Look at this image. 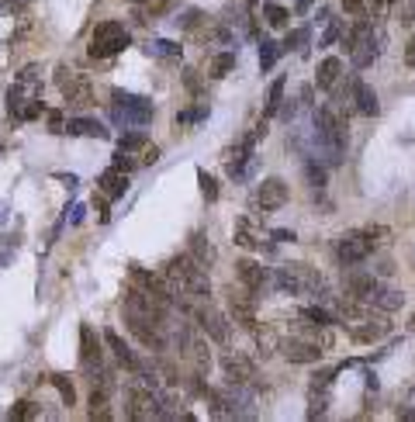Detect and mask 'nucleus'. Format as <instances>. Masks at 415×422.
<instances>
[{
	"mask_svg": "<svg viewBox=\"0 0 415 422\" xmlns=\"http://www.w3.org/2000/svg\"><path fill=\"white\" fill-rule=\"evenodd\" d=\"M301 315H305V319H308L312 326H332V315H329V312H326V308H319V305H312V308H305Z\"/></svg>",
	"mask_w": 415,
	"mask_h": 422,
	"instance_id": "4c0bfd02",
	"label": "nucleus"
},
{
	"mask_svg": "<svg viewBox=\"0 0 415 422\" xmlns=\"http://www.w3.org/2000/svg\"><path fill=\"white\" fill-rule=\"evenodd\" d=\"M284 84H288L284 77H277V80L270 84V94H267V108H263V122H267V118H274V115L281 111V104H284Z\"/></svg>",
	"mask_w": 415,
	"mask_h": 422,
	"instance_id": "a878e982",
	"label": "nucleus"
},
{
	"mask_svg": "<svg viewBox=\"0 0 415 422\" xmlns=\"http://www.w3.org/2000/svg\"><path fill=\"white\" fill-rule=\"evenodd\" d=\"M156 160H160V149H156V146H146V149H142V163L149 167V163H156Z\"/></svg>",
	"mask_w": 415,
	"mask_h": 422,
	"instance_id": "09e8293b",
	"label": "nucleus"
},
{
	"mask_svg": "<svg viewBox=\"0 0 415 422\" xmlns=\"http://www.w3.org/2000/svg\"><path fill=\"white\" fill-rule=\"evenodd\" d=\"M28 4H32V0H11L7 7H11V14H21V11H25Z\"/></svg>",
	"mask_w": 415,
	"mask_h": 422,
	"instance_id": "3c124183",
	"label": "nucleus"
},
{
	"mask_svg": "<svg viewBox=\"0 0 415 422\" xmlns=\"http://www.w3.org/2000/svg\"><path fill=\"white\" fill-rule=\"evenodd\" d=\"M236 63H239V56H236V52H218V56L211 59V77H215V80L229 77V73L236 70Z\"/></svg>",
	"mask_w": 415,
	"mask_h": 422,
	"instance_id": "bb28decb",
	"label": "nucleus"
},
{
	"mask_svg": "<svg viewBox=\"0 0 415 422\" xmlns=\"http://www.w3.org/2000/svg\"><path fill=\"white\" fill-rule=\"evenodd\" d=\"M70 222H73V225H80V222H83V208H80V205L73 208V218H70Z\"/></svg>",
	"mask_w": 415,
	"mask_h": 422,
	"instance_id": "5fc2aeb1",
	"label": "nucleus"
},
{
	"mask_svg": "<svg viewBox=\"0 0 415 422\" xmlns=\"http://www.w3.org/2000/svg\"><path fill=\"white\" fill-rule=\"evenodd\" d=\"M128 45H132V35L124 32L122 21H101L94 28V35H90V56L94 59H108V56L122 52Z\"/></svg>",
	"mask_w": 415,
	"mask_h": 422,
	"instance_id": "423d86ee",
	"label": "nucleus"
},
{
	"mask_svg": "<svg viewBox=\"0 0 415 422\" xmlns=\"http://www.w3.org/2000/svg\"><path fill=\"white\" fill-rule=\"evenodd\" d=\"M184 84H187L191 94H198V97H201V80H198V73H194V70H187V73H184Z\"/></svg>",
	"mask_w": 415,
	"mask_h": 422,
	"instance_id": "c03bdc74",
	"label": "nucleus"
},
{
	"mask_svg": "<svg viewBox=\"0 0 415 422\" xmlns=\"http://www.w3.org/2000/svg\"><path fill=\"white\" fill-rule=\"evenodd\" d=\"M180 45L170 42V39H156V42L149 45V56H160V59H180Z\"/></svg>",
	"mask_w": 415,
	"mask_h": 422,
	"instance_id": "473e14b6",
	"label": "nucleus"
},
{
	"mask_svg": "<svg viewBox=\"0 0 415 422\" xmlns=\"http://www.w3.org/2000/svg\"><path fill=\"white\" fill-rule=\"evenodd\" d=\"M346 49H350V59L357 70H367L374 59H377V39H374V25L371 21H357L353 32L346 35Z\"/></svg>",
	"mask_w": 415,
	"mask_h": 422,
	"instance_id": "6e6552de",
	"label": "nucleus"
},
{
	"mask_svg": "<svg viewBox=\"0 0 415 422\" xmlns=\"http://www.w3.org/2000/svg\"><path fill=\"white\" fill-rule=\"evenodd\" d=\"M198 184H201V194H205V201H218V184H215V177L208 173V170H198Z\"/></svg>",
	"mask_w": 415,
	"mask_h": 422,
	"instance_id": "f704fd0d",
	"label": "nucleus"
},
{
	"mask_svg": "<svg viewBox=\"0 0 415 422\" xmlns=\"http://www.w3.org/2000/svg\"><path fill=\"white\" fill-rule=\"evenodd\" d=\"M236 277L243 281V288H249L253 295H263L270 288V270L260 267L256 260H239L236 263Z\"/></svg>",
	"mask_w": 415,
	"mask_h": 422,
	"instance_id": "2eb2a0df",
	"label": "nucleus"
},
{
	"mask_svg": "<svg viewBox=\"0 0 415 422\" xmlns=\"http://www.w3.org/2000/svg\"><path fill=\"white\" fill-rule=\"evenodd\" d=\"M104 343H108V346L115 350V357H118V364H122V367H124V371H128V374H142V371H146V367H142V364L135 360V353L128 350V343H124V339L118 336L115 329H104Z\"/></svg>",
	"mask_w": 415,
	"mask_h": 422,
	"instance_id": "aec40b11",
	"label": "nucleus"
},
{
	"mask_svg": "<svg viewBox=\"0 0 415 422\" xmlns=\"http://www.w3.org/2000/svg\"><path fill=\"white\" fill-rule=\"evenodd\" d=\"M236 243H239L243 250H270V246L260 243V236H256V229H253L249 218H239V222H236Z\"/></svg>",
	"mask_w": 415,
	"mask_h": 422,
	"instance_id": "393cba45",
	"label": "nucleus"
},
{
	"mask_svg": "<svg viewBox=\"0 0 415 422\" xmlns=\"http://www.w3.org/2000/svg\"><path fill=\"white\" fill-rule=\"evenodd\" d=\"M146 146H149L146 132H132V135H122V139H118V149H122V153H139V149H146Z\"/></svg>",
	"mask_w": 415,
	"mask_h": 422,
	"instance_id": "72a5a7b5",
	"label": "nucleus"
},
{
	"mask_svg": "<svg viewBox=\"0 0 415 422\" xmlns=\"http://www.w3.org/2000/svg\"><path fill=\"white\" fill-rule=\"evenodd\" d=\"M388 4H391V0H367V11L377 18V14H384V11H388Z\"/></svg>",
	"mask_w": 415,
	"mask_h": 422,
	"instance_id": "de8ad7c7",
	"label": "nucleus"
},
{
	"mask_svg": "<svg viewBox=\"0 0 415 422\" xmlns=\"http://www.w3.org/2000/svg\"><path fill=\"white\" fill-rule=\"evenodd\" d=\"M405 305V295L398 288H388V284H377L371 295H367V308H377L381 315H391Z\"/></svg>",
	"mask_w": 415,
	"mask_h": 422,
	"instance_id": "f3484780",
	"label": "nucleus"
},
{
	"mask_svg": "<svg viewBox=\"0 0 415 422\" xmlns=\"http://www.w3.org/2000/svg\"><path fill=\"white\" fill-rule=\"evenodd\" d=\"M166 281L173 284V295L180 301V308H194L198 301L211 298V281H208V267L198 263L194 256H173L166 263Z\"/></svg>",
	"mask_w": 415,
	"mask_h": 422,
	"instance_id": "f257e3e1",
	"label": "nucleus"
},
{
	"mask_svg": "<svg viewBox=\"0 0 415 422\" xmlns=\"http://www.w3.org/2000/svg\"><path fill=\"white\" fill-rule=\"evenodd\" d=\"M281 350H284V357H288L290 364H319L322 353H326L312 339H288V343H281Z\"/></svg>",
	"mask_w": 415,
	"mask_h": 422,
	"instance_id": "dca6fc26",
	"label": "nucleus"
},
{
	"mask_svg": "<svg viewBox=\"0 0 415 422\" xmlns=\"http://www.w3.org/2000/svg\"><path fill=\"white\" fill-rule=\"evenodd\" d=\"M90 419H111V409H108V391L104 388H94L90 395Z\"/></svg>",
	"mask_w": 415,
	"mask_h": 422,
	"instance_id": "c85d7f7f",
	"label": "nucleus"
},
{
	"mask_svg": "<svg viewBox=\"0 0 415 422\" xmlns=\"http://www.w3.org/2000/svg\"><path fill=\"white\" fill-rule=\"evenodd\" d=\"M308 35H312V32H308V28H294V32H290L288 39H284V45H281V49H294V52H305V45H308Z\"/></svg>",
	"mask_w": 415,
	"mask_h": 422,
	"instance_id": "c9c22d12",
	"label": "nucleus"
},
{
	"mask_svg": "<svg viewBox=\"0 0 415 422\" xmlns=\"http://www.w3.org/2000/svg\"><path fill=\"white\" fill-rule=\"evenodd\" d=\"M374 236H384V229H364V232H350V236H343L339 239V250H336V256H339V263L343 267H357V263H364L367 256L374 253Z\"/></svg>",
	"mask_w": 415,
	"mask_h": 422,
	"instance_id": "0eeeda50",
	"label": "nucleus"
},
{
	"mask_svg": "<svg viewBox=\"0 0 415 422\" xmlns=\"http://www.w3.org/2000/svg\"><path fill=\"white\" fill-rule=\"evenodd\" d=\"M187 250H191V256H194V260H198V263H205L208 270H211V263H215V246H211V243H208V236L205 232H198V229H194V232H191V239H187Z\"/></svg>",
	"mask_w": 415,
	"mask_h": 422,
	"instance_id": "b1692460",
	"label": "nucleus"
},
{
	"mask_svg": "<svg viewBox=\"0 0 415 422\" xmlns=\"http://www.w3.org/2000/svg\"><path fill=\"white\" fill-rule=\"evenodd\" d=\"M222 371H225L229 384H246V388L256 384V364L249 360L246 353H225L222 357Z\"/></svg>",
	"mask_w": 415,
	"mask_h": 422,
	"instance_id": "ddd939ff",
	"label": "nucleus"
},
{
	"mask_svg": "<svg viewBox=\"0 0 415 422\" xmlns=\"http://www.w3.org/2000/svg\"><path fill=\"white\" fill-rule=\"evenodd\" d=\"M56 84H59L63 97H66V108L83 111V108L94 104V87H90V80L83 77L80 70H73V66H59V70H56Z\"/></svg>",
	"mask_w": 415,
	"mask_h": 422,
	"instance_id": "39448f33",
	"label": "nucleus"
},
{
	"mask_svg": "<svg viewBox=\"0 0 415 422\" xmlns=\"http://www.w3.org/2000/svg\"><path fill=\"white\" fill-rule=\"evenodd\" d=\"M339 32H343V25H339V21H332L329 28H326V35H322V45H332L336 39H339Z\"/></svg>",
	"mask_w": 415,
	"mask_h": 422,
	"instance_id": "49530a36",
	"label": "nucleus"
},
{
	"mask_svg": "<svg viewBox=\"0 0 415 422\" xmlns=\"http://www.w3.org/2000/svg\"><path fill=\"white\" fill-rule=\"evenodd\" d=\"M80 367L94 378V374H101L104 371V360H101V343H97V333H94V326H80Z\"/></svg>",
	"mask_w": 415,
	"mask_h": 422,
	"instance_id": "f8f14e48",
	"label": "nucleus"
},
{
	"mask_svg": "<svg viewBox=\"0 0 415 422\" xmlns=\"http://www.w3.org/2000/svg\"><path fill=\"white\" fill-rule=\"evenodd\" d=\"M305 173H308V184H312V187H326V167H319V163L312 160V163H305Z\"/></svg>",
	"mask_w": 415,
	"mask_h": 422,
	"instance_id": "a19ab883",
	"label": "nucleus"
},
{
	"mask_svg": "<svg viewBox=\"0 0 415 422\" xmlns=\"http://www.w3.org/2000/svg\"><path fill=\"white\" fill-rule=\"evenodd\" d=\"M353 108H357L360 115H367V118H374V115L381 111V104H377V94H374L371 84L357 80V87H353Z\"/></svg>",
	"mask_w": 415,
	"mask_h": 422,
	"instance_id": "4be33fe9",
	"label": "nucleus"
},
{
	"mask_svg": "<svg viewBox=\"0 0 415 422\" xmlns=\"http://www.w3.org/2000/svg\"><path fill=\"white\" fill-rule=\"evenodd\" d=\"M52 388L59 391V398H63V405H73L77 402V388H73V381L66 378V374H52Z\"/></svg>",
	"mask_w": 415,
	"mask_h": 422,
	"instance_id": "7c9ffc66",
	"label": "nucleus"
},
{
	"mask_svg": "<svg viewBox=\"0 0 415 422\" xmlns=\"http://www.w3.org/2000/svg\"><path fill=\"white\" fill-rule=\"evenodd\" d=\"M274 239H277V243H294V232H288V229H277V232H274Z\"/></svg>",
	"mask_w": 415,
	"mask_h": 422,
	"instance_id": "603ef678",
	"label": "nucleus"
},
{
	"mask_svg": "<svg viewBox=\"0 0 415 422\" xmlns=\"http://www.w3.org/2000/svg\"><path fill=\"white\" fill-rule=\"evenodd\" d=\"M191 315L198 319V326H201L218 346H229V339H232V326H229V319H225L218 308H211L208 301H198V305L191 308Z\"/></svg>",
	"mask_w": 415,
	"mask_h": 422,
	"instance_id": "1a4fd4ad",
	"label": "nucleus"
},
{
	"mask_svg": "<svg viewBox=\"0 0 415 422\" xmlns=\"http://www.w3.org/2000/svg\"><path fill=\"white\" fill-rule=\"evenodd\" d=\"M256 298L260 295H253V291H239L236 295V288L229 291V312H232V319L243 326V329H249V333H256Z\"/></svg>",
	"mask_w": 415,
	"mask_h": 422,
	"instance_id": "9d476101",
	"label": "nucleus"
},
{
	"mask_svg": "<svg viewBox=\"0 0 415 422\" xmlns=\"http://www.w3.org/2000/svg\"><path fill=\"white\" fill-rule=\"evenodd\" d=\"M377 288V277L371 270H357V267H346V295H353L357 301L367 305V295Z\"/></svg>",
	"mask_w": 415,
	"mask_h": 422,
	"instance_id": "6ab92c4d",
	"label": "nucleus"
},
{
	"mask_svg": "<svg viewBox=\"0 0 415 422\" xmlns=\"http://www.w3.org/2000/svg\"><path fill=\"white\" fill-rule=\"evenodd\" d=\"M208 118V104L201 101L198 108H187V111H177V128H187V125H198Z\"/></svg>",
	"mask_w": 415,
	"mask_h": 422,
	"instance_id": "2f4dec72",
	"label": "nucleus"
},
{
	"mask_svg": "<svg viewBox=\"0 0 415 422\" xmlns=\"http://www.w3.org/2000/svg\"><path fill=\"white\" fill-rule=\"evenodd\" d=\"M66 132H70V135H80V139H108V135H111L97 118H70V122H66Z\"/></svg>",
	"mask_w": 415,
	"mask_h": 422,
	"instance_id": "5701e85b",
	"label": "nucleus"
},
{
	"mask_svg": "<svg viewBox=\"0 0 415 422\" xmlns=\"http://www.w3.org/2000/svg\"><path fill=\"white\" fill-rule=\"evenodd\" d=\"M253 4H256V0H249V7H253Z\"/></svg>",
	"mask_w": 415,
	"mask_h": 422,
	"instance_id": "6e6d98bb",
	"label": "nucleus"
},
{
	"mask_svg": "<svg viewBox=\"0 0 415 422\" xmlns=\"http://www.w3.org/2000/svg\"><path fill=\"white\" fill-rule=\"evenodd\" d=\"M156 108L149 97L128 94V90H111V122L122 128H146L153 122Z\"/></svg>",
	"mask_w": 415,
	"mask_h": 422,
	"instance_id": "20e7f679",
	"label": "nucleus"
},
{
	"mask_svg": "<svg viewBox=\"0 0 415 422\" xmlns=\"http://www.w3.org/2000/svg\"><path fill=\"white\" fill-rule=\"evenodd\" d=\"M45 118H49V132H52V135H63V132H66L63 111H45Z\"/></svg>",
	"mask_w": 415,
	"mask_h": 422,
	"instance_id": "37998d69",
	"label": "nucleus"
},
{
	"mask_svg": "<svg viewBox=\"0 0 415 422\" xmlns=\"http://www.w3.org/2000/svg\"><path fill=\"white\" fill-rule=\"evenodd\" d=\"M388 333H391V322H388V319L360 315V319L350 322V336L357 339V343H377V339H384Z\"/></svg>",
	"mask_w": 415,
	"mask_h": 422,
	"instance_id": "4468645a",
	"label": "nucleus"
},
{
	"mask_svg": "<svg viewBox=\"0 0 415 422\" xmlns=\"http://www.w3.org/2000/svg\"><path fill=\"white\" fill-rule=\"evenodd\" d=\"M315 142L322 149V156L329 160L332 167L343 163L346 146H350V125H346V111L332 101L322 111H315Z\"/></svg>",
	"mask_w": 415,
	"mask_h": 422,
	"instance_id": "f03ea898",
	"label": "nucleus"
},
{
	"mask_svg": "<svg viewBox=\"0 0 415 422\" xmlns=\"http://www.w3.org/2000/svg\"><path fill=\"white\" fill-rule=\"evenodd\" d=\"M256 343H260V353H263V357H270V353H274V346H277V336H274L270 329H263V333H256Z\"/></svg>",
	"mask_w": 415,
	"mask_h": 422,
	"instance_id": "79ce46f5",
	"label": "nucleus"
},
{
	"mask_svg": "<svg viewBox=\"0 0 415 422\" xmlns=\"http://www.w3.org/2000/svg\"><path fill=\"white\" fill-rule=\"evenodd\" d=\"M270 288H277L281 295H308L315 301H326L329 298V281L308 267V263H288V267H277L270 274Z\"/></svg>",
	"mask_w": 415,
	"mask_h": 422,
	"instance_id": "7ed1b4c3",
	"label": "nucleus"
},
{
	"mask_svg": "<svg viewBox=\"0 0 415 422\" xmlns=\"http://www.w3.org/2000/svg\"><path fill=\"white\" fill-rule=\"evenodd\" d=\"M263 18H267V25L270 28H288V7H281V4H263Z\"/></svg>",
	"mask_w": 415,
	"mask_h": 422,
	"instance_id": "c756f323",
	"label": "nucleus"
},
{
	"mask_svg": "<svg viewBox=\"0 0 415 422\" xmlns=\"http://www.w3.org/2000/svg\"><path fill=\"white\" fill-rule=\"evenodd\" d=\"M97 187H101V194H104V198H111V201L124 198V191H128V170H122V167H115V163H111V167L101 173Z\"/></svg>",
	"mask_w": 415,
	"mask_h": 422,
	"instance_id": "a211bd4d",
	"label": "nucleus"
},
{
	"mask_svg": "<svg viewBox=\"0 0 415 422\" xmlns=\"http://www.w3.org/2000/svg\"><path fill=\"white\" fill-rule=\"evenodd\" d=\"M339 77H343V59H336V56H326V59L319 63L315 87H319V90H332V87L339 84Z\"/></svg>",
	"mask_w": 415,
	"mask_h": 422,
	"instance_id": "412c9836",
	"label": "nucleus"
},
{
	"mask_svg": "<svg viewBox=\"0 0 415 422\" xmlns=\"http://www.w3.org/2000/svg\"><path fill=\"white\" fill-rule=\"evenodd\" d=\"M343 11H346V14H364V11H367V0H343Z\"/></svg>",
	"mask_w": 415,
	"mask_h": 422,
	"instance_id": "a18cd8bd",
	"label": "nucleus"
},
{
	"mask_svg": "<svg viewBox=\"0 0 415 422\" xmlns=\"http://www.w3.org/2000/svg\"><path fill=\"white\" fill-rule=\"evenodd\" d=\"M39 416V409L32 405V402H18L11 412H7V419H35Z\"/></svg>",
	"mask_w": 415,
	"mask_h": 422,
	"instance_id": "ea45409f",
	"label": "nucleus"
},
{
	"mask_svg": "<svg viewBox=\"0 0 415 422\" xmlns=\"http://www.w3.org/2000/svg\"><path fill=\"white\" fill-rule=\"evenodd\" d=\"M59 180H63V184H66V187H70V191H73V187H77V184H80V180H77V177H73V173H59Z\"/></svg>",
	"mask_w": 415,
	"mask_h": 422,
	"instance_id": "864d4df0",
	"label": "nucleus"
},
{
	"mask_svg": "<svg viewBox=\"0 0 415 422\" xmlns=\"http://www.w3.org/2000/svg\"><path fill=\"white\" fill-rule=\"evenodd\" d=\"M277 59H281V45L274 42V39H263V42H260V70H263V73L274 70Z\"/></svg>",
	"mask_w": 415,
	"mask_h": 422,
	"instance_id": "cd10ccee",
	"label": "nucleus"
},
{
	"mask_svg": "<svg viewBox=\"0 0 415 422\" xmlns=\"http://www.w3.org/2000/svg\"><path fill=\"white\" fill-rule=\"evenodd\" d=\"M205 21H208V18L201 14V11H187V14H180V18H177V25H180L184 32H194V28H201Z\"/></svg>",
	"mask_w": 415,
	"mask_h": 422,
	"instance_id": "e433bc0d",
	"label": "nucleus"
},
{
	"mask_svg": "<svg viewBox=\"0 0 415 422\" xmlns=\"http://www.w3.org/2000/svg\"><path fill=\"white\" fill-rule=\"evenodd\" d=\"M405 66H412L415 70V35L405 42Z\"/></svg>",
	"mask_w": 415,
	"mask_h": 422,
	"instance_id": "8fccbe9b",
	"label": "nucleus"
},
{
	"mask_svg": "<svg viewBox=\"0 0 415 422\" xmlns=\"http://www.w3.org/2000/svg\"><path fill=\"white\" fill-rule=\"evenodd\" d=\"M290 198L288 184L281 180V177H267V180H260V187H256V205L263 211H277L284 208Z\"/></svg>",
	"mask_w": 415,
	"mask_h": 422,
	"instance_id": "9b49d317",
	"label": "nucleus"
},
{
	"mask_svg": "<svg viewBox=\"0 0 415 422\" xmlns=\"http://www.w3.org/2000/svg\"><path fill=\"white\" fill-rule=\"evenodd\" d=\"M18 84H25V87H42V66H25L21 73H18Z\"/></svg>",
	"mask_w": 415,
	"mask_h": 422,
	"instance_id": "58836bf2",
	"label": "nucleus"
}]
</instances>
